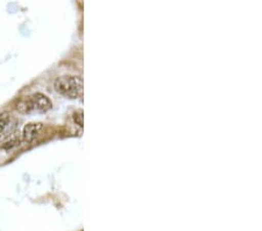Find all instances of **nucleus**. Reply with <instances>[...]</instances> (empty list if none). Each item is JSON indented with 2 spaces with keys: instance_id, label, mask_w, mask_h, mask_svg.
Segmentation results:
<instances>
[{
  "instance_id": "obj_2",
  "label": "nucleus",
  "mask_w": 262,
  "mask_h": 231,
  "mask_svg": "<svg viewBox=\"0 0 262 231\" xmlns=\"http://www.w3.org/2000/svg\"><path fill=\"white\" fill-rule=\"evenodd\" d=\"M83 79L81 76L66 75L56 78L54 82V89L58 94L70 99H77L83 96Z\"/></svg>"
},
{
  "instance_id": "obj_6",
  "label": "nucleus",
  "mask_w": 262,
  "mask_h": 231,
  "mask_svg": "<svg viewBox=\"0 0 262 231\" xmlns=\"http://www.w3.org/2000/svg\"><path fill=\"white\" fill-rule=\"evenodd\" d=\"M74 120L76 121V124H77L79 128H82L83 126V111H77L74 113Z\"/></svg>"
},
{
  "instance_id": "obj_3",
  "label": "nucleus",
  "mask_w": 262,
  "mask_h": 231,
  "mask_svg": "<svg viewBox=\"0 0 262 231\" xmlns=\"http://www.w3.org/2000/svg\"><path fill=\"white\" fill-rule=\"evenodd\" d=\"M42 128H43V125L41 123H29L25 125V128L23 130L24 140L27 142L33 141L36 138L37 134L40 133Z\"/></svg>"
},
{
  "instance_id": "obj_5",
  "label": "nucleus",
  "mask_w": 262,
  "mask_h": 231,
  "mask_svg": "<svg viewBox=\"0 0 262 231\" xmlns=\"http://www.w3.org/2000/svg\"><path fill=\"white\" fill-rule=\"evenodd\" d=\"M19 142H20V138L14 134V136L8 138V140L3 145V147H4V149H6V150H10V149H12V147L18 146Z\"/></svg>"
},
{
  "instance_id": "obj_1",
  "label": "nucleus",
  "mask_w": 262,
  "mask_h": 231,
  "mask_svg": "<svg viewBox=\"0 0 262 231\" xmlns=\"http://www.w3.org/2000/svg\"><path fill=\"white\" fill-rule=\"evenodd\" d=\"M53 104L47 96L36 92L27 97L20 98L16 103V110L23 115H33V113H46L52 109Z\"/></svg>"
},
{
  "instance_id": "obj_4",
  "label": "nucleus",
  "mask_w": 262,
  "mask_h": 231,
  "mask_svg": "<svg viewBox=\"0 0 262 231\" xmlns=\"http://www.w3.org/2000/svg\"><path fill=\"white\" fill-rule=\"evenodd\" d=\"M11 123V115L8 112L0 113V136L6 131L7 126Z\"/></svg>"
}]
</instances>
